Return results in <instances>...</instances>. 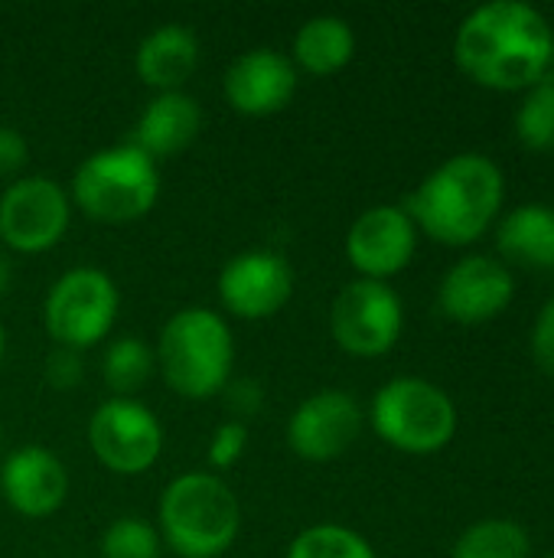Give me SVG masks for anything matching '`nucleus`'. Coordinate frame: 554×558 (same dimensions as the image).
Listing matches in <instances>:
<instances>
[{
	"mask_svg": "<svg viewBox=\"0 0 554 558\" xmlns=\"http://www.w3.org/2000/svg\"><path fill=\"white\" fill-rule=\"evenodd\" d=\"M554 29L522 0H493L467 13L454 36L457 65L483 88L526 92L552 69Z\"/></svg>",
	"mask_w": 554,
	"mask_h": 558,
	"instance_id": "nucleus-1",
	"label": "nucleus"
},
{
	"mask_svg": "<svg viewBox=\"0 0 554 558\" xmlns=\"http://www.w3.org/2000/svg\"><path fill=\"white\" fill-rule=\"evenodd\" d=\"M506 180L487 154H457L434 167L405 199V213L418 232L441 245H470L503 209Z\"/></svg>",
	"mask_w": 554,
	"mask_h": 558,
	"instance_id": "nucleus-2",
	"label": "nucleus"
},
{
	"mask_svg": "<svg viewBox=\"0 0 554 558\" xmlns=\"http://www.w3.org/2000/svg\"><path fill=\"white\" fill-rule=\"evenodd\" d=\"M157 533L180 558L225 556L242 533V504L212 471L180 474L157 504Z\"/></svg>",
	"mask_w": 554,
	"mask_h": 558,
	"instance_id": "nucleus-3",
	"label": "nucleus"
},
{
	"mask_svg": "<svg viewBox=\"0 0 554 558\" xmlns=\"http://www.w3.org/2000/svg\"><path fill=\"white\" fill-rule=\"evenodd\" d=\"M153 353L163 383L189 402L222 396V389L232 383L235 337L229 320L212 307L176 311L163 324Z\"/></svg>",
	"mask_w": 554,
	"mask_h": 558,
	"instance_id": "nucleus-4",
	"label": "nucleus"
},
{
	"mask_svg": "<svg viewBox=\"0 0 554 558\" xmlns=\"http://www.w3.org/2000/svg\"><path fill=\"white\" fill-rule=\"evenodd\" d=\"M69 199L95 222H137L160 199V167L127 141L101 147L75 167Z\"/></svg>",
	"mask_w": 554,
	"mask_h": 558,
	"instance_id": "nucleus-5",
	"label": "nucleus"
},
{
	"mask_svg": "<svg viewBox=\"0 0 554 558\" xmlns=\"http://www.w3.org/2000/svg\"><path fill=\"white\" fill-rule=\"evenodd\" d=\"M376 435L402 454H438L457 435L454 399L418 376H398L385 383L369 405Z\"/></svg>",
	"mask_w": 554,
	"mask_h": 558,
	"instance_id": "nucleus-6",
	"label": "nucleus"
},
{
	"mask_svg": "<svg viewBox=\"0 0 554 558\" xmlns=\"http://www.w3.org/2000/svg\"><path fill=\"white\" fill-rule=\"evenodd\" d=\"M121 311L118 284L101 268H72L52 281L42 301V327L52 347L65 350H91L98 347Z\"/></svg>",
	"mask_w": 554,
	"mask_h": 558,
	"instance_id": "nucleus-7",
	"label": "nucleus"
},
{
	"mask_svg": "<svg viewBox=\"0 0 554 558\" xmlns=\"http://www.w3.org/2000/svg\"><path fill=\"white\" fill-rule=\"evenodd\" d=\"M405 327V307L389 281L356 278L343 284L330 304V333L336 347L359 360L385 356Z\"/></svg>",
	"mask_w": 554,
	"mask_h": 558,
	"instance_id": "nucleus-8",
	"label": "nucleus"
},
{
	"mask_svg": "<svg viewBox=\"0 0 554 558\" xmlns=\"http://www.w3.org/2000/svg\"><path fill=\"white\" fill-rule=\"evenodd\" d=\"M72 222L69 193L46 173H26L0 193V242L16 255L56 248Z\"/></svg>",
	"mask_w": 554,
	"mask_h": 558,
	"instance_id": "nucleus-9",
	"label": "nucleus"
},
{
	"mask_svg": "<svg viewBox=\"0 0 554 558\" xmlns=\"http://www.w3.org/2000/svg\"><path fill=\"white\" fill-rule=\"evenodd\" d=\"M88 445L101 468L118 477H137L160 461L163 425L144 402L111 396L88 418Z\"/></svg>",
	"mask_w": 554,
	"mask_h": 558,
	"instance_id": "nucleus-10",
	"label": "nucleus"
},
{
	"mask_svg": "<svg viewBox=\"0 0 554 558\" xmlns=\"http://www.w3.org/2000/svg\"><path fill=\"white\" fill-rule=\"evenodd\" d=\"M366 415L356 396L343 389H320L307 396L287 418V448L310 464L343 458L362 435Z\"/></svg>",
	"mask_w": 554,
	"mask_h": 558,
	"instance_id": "nucleus-11",
	"label": "nucleus"
},
{
	"mask_svg": "<svg viewBox=\"0 0 554 558\" xmlns=\"http://www.w3.org/2000/svg\"><path fill=\"white\" fill-rule=\"evenodd\" d=\"M294 298V268L278 248H248L219 271V301L238 320H268Z\"/></svg>",
	"mask_w": 554,
	"mask_h": 558,
	"instance_id": "nucleus-12",
	"label": "nucleus"
},
{
	"mask_svg": "<svg viewBox=\"0 0 554 558\" xmlns=\"http://www.w3.org/2000/svg\"><path fill=\"white\" fill-rule=\"evenodd\" d=\"M418 248V226L405 206H372L346 232V258L369 281H389L402 275Z\"/></svg>",
	"mask_w": 554,
	"mask_h": 558,
	"instance_id": "nucleus-13",
	"label": "nucleus"
},
{
	"mask_svg": "<svg viewBox=\"0 0 554 558\" xmlns=\"http://www.w3.org/2000/svg\"><path fill=\"white\" fill-rule=\"evenodd\" d=\"M516 298V281L506 262L490 255L460 258L438 288V307L447 320L477 327L496 320Z\"/></svg>",
	"mask_w": 554,
	"mask_h": 558,
	"instance_id": "nucleus-14",
	"label": "nucleus"
},
{
	"mask_svg": "<svg viewBox=\"0 0 554 558\" xmlns=\"http://www.w3.org/2000/svg\"><path fill=\"white\" fill-rule=\"evenodd\" d=\"M222 92L232 111L248 118H268L291 105L297 92V69L291 56L271 46H258L232 59L222 78Z\"/></svg>",
	"mask_w": 554,
	"mask_h": 558,
	"instance_id": "nucleus-15",
	"label": "nucleus"
},
{
	"mask_svg": "<svg viewBox=\"0 0 554 558\" xmlns=\"http://www.w3.org/2000/svg\"><path fill=\"white\" fill-rule=\"evenodd\" d=\"M0 497L26 520H46L69 497L65 464L42 445H26L0 461Z\"/></svg>",
	"mask_w": 554,
	"mask_h": 558,
	"instance_id": "nucleus-16",
	"label": "nucleus"
},
{
	"mask_svg": "<svg viewBox=\"0 0 554 558\" xmlns=\"http://www.w3.org/2000/svg\"><path fill=\"white\" fill-rule=\"evenodd\" d=\"M202 131V108L186 92H160L140 111L127 144L147 154L153 163L186 150Z\"/></svg>",
	"mask_w": 554,
	"mask_h": 558,
	"instance_id": "nucleus-17",
	"label": "nucleus"
},
{
	"mask_svg": "<svg viewBox=\"0 0 554 558\" xmlns=\"http://www.w3.org/2000/svg\"><path fill=\"white\" fill-rule=\"evenodd\" d=\"M196 65H199V39L183 23H163L150 29L134 52V69L140 82L150 85L157 95L183 92Z\"/></svg>",
	"mask_w": 554,
	"mask_h": 558,
	"instance_id": "nucleus-18",
	"label": "nucleus"
},
{
	"mask_svg": "<svg viewBox=\"0 0 554 558\" xmlns=\"http://www.w3.org/2000/svg\"><path fill=\"white\" fill-rule=\"evenodd\" d=\"M356 56V33L343 16L323 13V16H310L300 23V29L294 33V52L291 62L294 69L327 78L343 72Z\"/></svg>",
	"mask_w": 554,
	"mask_h": 558,
	"instance_id": "nucleus-19",
	"label": "nucleus"
},
{
	"mask_svg": "<svg viewBox=\"0 0 554 558\" xmlns=\"http://www.w3.org/2000/svg\"><path fill=\"white\" fill-rule=\"evenodd\" d=\"M496 245L506 262L529 268H554V206L522 203L503 216L496 229Z\"/></svg>",
	"mask_w": 554,
	"mask_h": 558,
	"instance_id": "nucleus-20",
	"label": "nucleus"
},
{
	"mask_svg": "<svg viewBox=\"0 0 554 558\" xmlns=\"http://www.w3.org/2000/svg\"><path fill=\"white\" fill-rule=\"evenodd\" d=\"M157 373V353L140 337H118L101 356V379L114 399H134Z\"/></svg>",
	"mask_w": 554,
	"mask_h": 558,
	"instance_id": "nucleus-21",
	"label": "nucleus"
},
{
	"mask_svg": "<svg viewBox=\"0 0 554 558\" xmlns=\"http://www.w3.org/2000/svg\"><path fill=\"white\" fill-rule=\"evenodd\" d=\"M451 558H532V539L513 520H480L460 533Z\"/></svg>",
	"mask_w": 554,
	"mask_h": 558,
	"instance_id": "nucleus-22",
	"label": "nucleus"
},
{
	"mask_svg": "<svg viewBox=\"0 0 554 558\" xmlns=\"http://www.w3.org/2000/svg\"><path fill=\"white\" fill-rule=\"evenodd\" d=\"M284 558H376L366 536L340 523H317L294 536Z\"/></svg>",
	"mask_w": 554,
	"mask_h": 558,
	"instance_id": "nucleus-23",
	"label": "nucleus"
},
{
	"mask_svg": "<svg viewBox=\"0 0 554 558\" xmlns=\"http://www.w3.org/2000/svg\"><path fill=\"white\" fill-rule=\"evenodd\" d=\"M516 134L522 147L545 154L554 150V78H542L526 88V98L516 111Z\"/></svg>",
	"mask_w": 554,
	"mask_h": 558,
	"instance_id": "nucleus-24",
	"label": "nucleus"
},
{
	"mask_svg": "<svg viewBox=\"0 0 554 558\" xmlns=\"http://www.w3.org/2000/svg\"><path fill=\"white\" fill-rule=\"evenodd\" d=\"M160 546L157 526L140 517H118L98 543L101 558H160Z\"/></svg>",
	"mask_w": 554,
	"mask_h": 558,
	"instance_id": "nucleus-25",
	"label": "nucleus"
},
{
	"mask_svg": "<svg viewBox=\"0 0 554 558\" xmlns=\"http://www.w3.org/2000/svg\"><path fill=\"white\" fill-rule=\"evenodd\" d=\"M245 451H248V425L229 418V422H222V425L216 428V435L209 438L206 461H209V468H216V471H229V468H235V464L245 458Z\"/></svg>",
	"mask_w": 554,
	"mask_h": 558,
	"instance_id": "nucleus-26",
	"label": "nucleus"
},
{
	"mask_svg": "<svg viewBox=\"0 0 554 558\" xmlns=\"http://www.w3.org/2000/svg\"><path fill=\"white\" fill-rule=\"evenodd\" d=\"M42 379L56 392H72L85 379V360L78 350L52 347L49 356L42 360Z\"/></svg>",
	"mask_w": 554,
	"mask_h": 558,
	"instance_id": "nucleus-27",
	"label": "nucleus"
},
{
	"mask_svg": "<svg viewBox=\"0 0 554 558\" xmlns=\"http://www.w3.org/2000/svg\"><path fill=\"white\" fill-rule=\"evenodd\" d=\"M222 396H225V405H229L235 422H245V418L258 415L261 405H264V386L258 379H232L222 389Z\"/></svg>",
	"mask_w": 554,
	"mask_h": 558,
	"instance_id": "nucleus-28",
	"label": "nucleus"
},
{
	"mask_svg": "<svg viewBox=\"0 0 554 558\" xmlns=\"http://www.w3.org/2000/svg\"><path fill=\"white\" fill-rule=\"evenodd\" d=\"M29 160V144L16 128H0V180H20V170Z\"/></svg>",
	"mask_w": 554,
	"mask_h": 558,
	"instance_id": "nucleus-29",
	"label": "nucleus"
},
{
	"mask_svg": "<svg viewBox=\"0 0 554 558\" xmlns=\"http://www.w3.org/2000/svg\"><path fill=\"white\" fill-rule=\"evenodd\" d=\"M532 356L539 363V369H545L554 376V298L542 307V314L535 317L532 327Z\"/></svg>",
	"mask_w": 554,
	"mask_h": 558,
	"instance_id": "nucleus-30",
	"label": "nucleus"
},
{
	"mask_svg": "<svg viewBox=\"0 0 554 558\" xmlns=\"http://www.w3.org/2000/svg\"><path fill=\"white\" fill-rule=\"evenodd\" d=\"M13 288V262L7 252H0V298Z\"/></svg>",
	"mask_w": 554,
	"mask_h": 558,
	"instance_id": "nucleus-31",
	"label": "nucleus"
},
{
	"mask_svg": "<svg viewBox=\"0 0 554 558\" xmlns=\"http://www.w3.org/2000/svg\"><path fill=\"white\" fill-rule=\"evenodd\" d=\"M3 353H7V333H3V324H0V363H3Z\"/></svg>",
	"mask_w": 554,
	"mask_h": 558,
	"instance_id": "nucleus-32",
	"label": "nucleus"
},
{
	"mask_svg": "<svg viewBox=\"0 0 554 558\" xmlns=\"http://www.w3.org/2000/svg\"><path fill=\"white\" fill-rule=\"evenodd\" d=\"M0 454H3V425H0Z\"/></svg>",
	"mask_w": 554,
	"mask_h": 558,
	"instance_id": "nucleus-33",
	"label": "nucleus"
},
{
	"mask_svg": "<svg viewBox=\"0 0 554 558\" xmlns=\"http://www.w3.org/2000/svg\"><path fill=\"white\" fill-rule=\"evenodd\" d=\"M552 69H554V46H552ZM552 78H554V75H552Z\"/></svg>",
	"mask_w": 554,
	"mask_h": 558,
	"instance_id": "nucleus-34",
	"label": "nucleus"
},
{
	"mask_svg": "<svg viewBox=\"0 0 554 558\" xmlns=\"http://www.w3.org/2000/svg\"><path fill=\"white\" fill-rule=\"evenodd\" d=\"M545 558H554V556H545Z\"/></svg>",
	"mask_w": 554,
	"mask_h": 558,
	"instance_id": "nucleus-35",
	"label": "nucleus"
}]
</instances>
